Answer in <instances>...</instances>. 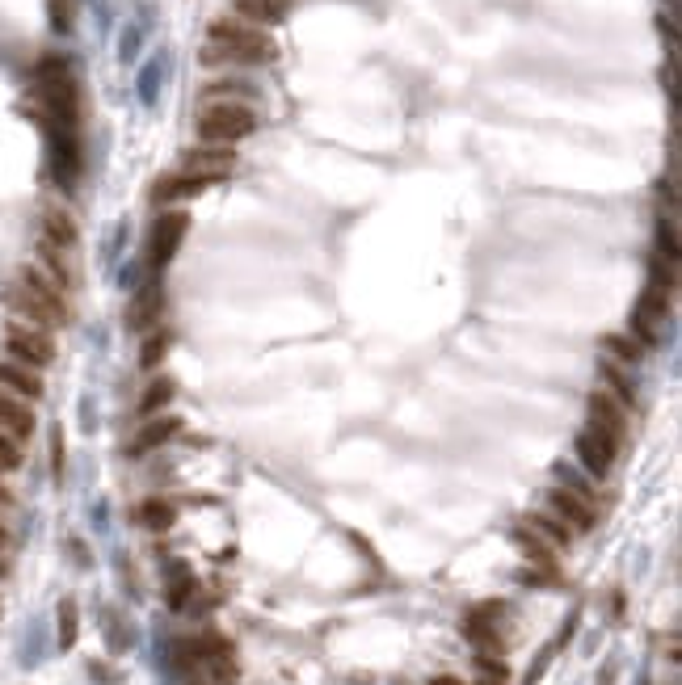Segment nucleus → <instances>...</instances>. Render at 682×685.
Listing matches in <instances>:
<instances>
[{"instance_id": "f257e3e1", "label": "nucleus", "mask_w": 682, "mask_h": 685, "mask_svg": "<svg viewBox=\"0 0 682 685\" xmlns=\"http://www.w3.org/2000/svg\"><path fill=\"white\" fill-rule=\"evenodd\" d=\"M278 55L274 38L262 26L244 22V17H220L207 30V46H202V64H270Z\"/></svg>"}, {"instance_id": "f03ea898", "label": "nucleus", "mask_w": 682, "mask_h": 685, "mask_svg": "<svg viewBox=\"0 0 682 685\" xmlns=\"http://www.w3.org/2000/svg\"><path fill=\"white\" fill-rule=\"evenodd\" d=\"M202 143H241L257 131V109L249 101H202L194 122Z\"/></svg>"}, {"instance_id": "7ed1b4c3", "label": "nucleus", "mask_w": 682, "mask_h": 685, "mask_svg": "<svg viewBox=\"0 0 682 685\" xmlns=\"http://www.w3.org/2000/svg\"><path fill=\"white\" fill-rule=\"evenodd\" d=\"M5 353L13 362H22L30 370H46L56 362V337L38 324H26V320H9L5 324Z\"/></svg>"}, {"instance_id": "20e7f679", "label": "nucleus", "mask_w": 682, "mask_h": 685, "mask_svg": "<svg viewBox=\"0 0 682 685\" xmlns=\"http://www.w3.org/2000/svg\"><path fill=\"white\" fill-rule=\"evenodd\" d=\"M666 312H670V291L653 282L649 291L640 294V303H636V312H632V328H627V332H632V337H636L645 349L661 345V324H666Z\"/></svg>"}, {"instance_id": "39448f33", "label": "nucleus", "mask_w": 682, "mask_h": 685, "mask_svg": "<svg viewBox=\"0 0 682 685\" xmlns=\"http://www.w3.org/2000/svg\"><path fill=\"white\" fill-rule=\"evenodd\" d=\"M5 303H9L13 320H26V324H38V328H56L59 320L67 316V307L43 299V294L30 291L26 282H13L9 291H5Z\"/></svg>"}, {"instance_id": "423d86ee", "label": "nucleus", "mask_w": 682, "mask_h": 685, "mask_svg": "<svg viewBox=\"0 0 682 685\" xmlns=\"http://www.w3.org/2000/svg\"><path fill=\"white\" fill-rule=\"evenodd\" d=\"M186 231H190L186 210H165V215L156 219L152 236H148V265H152V270H165V265L177 257V249H181Z\"/></svg>"}, {"instance_id": "0eeeda50", "label": "nucleus", "mask_w": 682, "mask_h": 685, "mask_svg": "<svg viewBox=\"0 0 682 685\" xmlns=\"http://www.w3.org/2000/svg\"><path fill=\"white\" fill-rule=\"evenodd\" d=\"M232 169H236V152H232L228 143H202V148H190V152L181 156V173L202 177V181H211V185L232 177Z\"/></svg>"}, {"instance_id": "6e6552de", "label": "nucleus", "mask_w": 682, "mask_h": 685, "mask_svg": "<svg viewBox=\"0 0 682 685\" xmlns=\"http://www.w3.org/2000/svg\"><path fill=\"white\" fill-rule=\"evenodd\" d=\"M590 429L594 434H603L606 442H615V446H624V434H627V413L624 404L615 400L611 392H590Z\"/></svg>"}, {"instance_id": "1a4fd4ad", "label": "nucleus", "mask_w": 682, "mask_h": 685, "mask_svg": "<svg viewBox=\"0 0 682 685\" xmlns=\"http://www.w3.org/2000/svg\"><path fill=\"white\" fill-rule=\"evenodd\" d=\"M543 505H548L552 517H561L573 534H582V530H590V526H594V505L582 501V496H577V492H569V488L543 492Z\"/></svg>"}, {"instance_id": "9d476101", "label": "nucleus", "mask_w": 682, "mask_h": 685, "mask_svg": "<svg viewBox=\"0 0 682 685\" xmlns=\"http://www.w3.org/2000/svg\"><path fill=\"white\" fill-rule=\"evenodd\" d=\"M577 458H582V467L590 471L594 479H603L606 471H611V463H615V455H619V446L615 442H606L603 434H594V429H585V434H577Z\"/></svg>"}, {"instance_id": "9b49d317", "label": "nucleus", "mask_w": 682, "mask_h": 685, "mask_svg": "<svg viewBox=\"0 0 682 685\" xmlns=\"http://www.w3.org/2000/svg\"><path fill=\"white\" fill-rule=\"evenodd\" d=\"M0 429H5L9 437H17V442H26V437L34 434V408H30V400L5 392V387H0Z\"/></svg>"}, {"instance_id": "f8f14e48", "label": "nucleus", "mask_w": 682, "mask_h": 685, "mask_svg": "<svg viewBox=\"0 0 682 685\" xmlns=\"http://www.w3.org/2000/svg\"><path fill=\"white\" fill-rule=\"evenodd\" d=\"M0 387L13 395H22V400H38V395H43V374L9 358V362H0Z\"/></svg>"}, {"instance_id": "ddd939ff", "label": "nucleus", "mask_w": 682, "mask_h": 685, "mask_svg": "<svg viewBox=\"0 0 682 685\" xmlns=\"http://www.w3.org/2000/svg\"><path fill=\"white\" fill-rule=\"evenodd\" d=\"M177 434H181V421H177V416H156V421H148L140 434H135L131 455H148V450L165 446L169 437H177Z\"/></svg>"}, {"instance_id": "4468645a", "label": "nucleus", "mask_w": 682, "mask_h": 685, "mask_svg": "<svg viewBox=\"0 0 682 685\" xmlns=\"http://www.w3.org/2000/svg\"><path fill=\"white\" fill-rule=\"evenodd\" d=\"M211 181H202V177H190V173H165L160 181L152 185V198L156 202H177V198H194L202 194Z\"/></svg>"}, {"instance_id": "2eb2a0df", "label": "nucleus", "mask_w": 682, "mask_h": 685, "mask_svg": "<svg viewBox=\"0 0 682 685\" xmlns=\"http://www.w3.org/2000/svg\"><path fill=\"white\" fill-rule=\"evenodd\" d=\"M43 240L56 244V249H72V244H77V223H72V215L59 207H46L43 210Z\"/></svg>"}, {"instance_id": "dca6fc26", "label": "nucleus", "mask_w": 682, "mask_h": 685, "mask_svg": "<svg viewBox=\"0 0 682 685\" xmlns=\"http://www.w3.org/2000/svg\"><path fill=\"white\" fill-rule=\"evenodd\" d=\"M522 526H527V530L535 534V538H543L548 547H561V551L573 543V530L561 522V517H552V513H531V517H527Z\"/></svg>"}, {"instance_id": "f3484780", "label": "nucleus", "mask_w": 682, "mask_h": 685, "mask_svg": "<svg viewBox=\"0 0 682 685\" xmlns=\"http://www.w3.org/2000/svg\"><path fill=\"white\" fill-rule=\"evenodd\" d=\"M598 345H603L606 358L624 362V366H636V362L645 358V345H640L632 332H603V341H598Z\"/></svg>"}, {"instance_id": "a211bd4d", "label": "nucleus", "mask_w": 682, "mask_h": 685, "mask_svg": "<svg viewBox=\"0 0 682 685\" xmlns=\"http://www.w3.org/2000/svg\"><path fill=\"white\" fill-rule=\"evenodd\" d=\"M514 543H518V551L527 555V559H531L535 567H543L548 577L556 572V547H548L543 538H535V534H531L527 526H522V530H514Z\"/></svg>"}, {"instance_id": "6ab92c4d", "label": "nucleus", "mask_w": 682, "mask_h": 685, "mask_svg": "<svg viewBox=\"0 0 682 685\" xmlns=\"http://www.w3.org/2000/svg\"><path fill=\"white\" fill-rule=\"evenodd\" d=\"M38 270L51 273L59 286H72V265H67V249H56V244H46V240H38Z\"/></svg>"}, {"instance_id": "aec40b11", "label": "nucleus", "mask_w": 682, "mask_h": 685, "mask_svg": "<svg viewBox=\"0 0 682 685\" xmlns=\"http://www.w3.org/2000/svg\"><path fill=\"white\" fill-rule=\"evenodd\" d=\"M286 5L291 0H236V13L253 26H270V22H283Z\"/></svg>"}, {"instance_id": "412c9836", "label": "nucleus", "mask_w": 682, "mask_h": 685, "mask_svg": "<svg viewBox=\"0 0 682 685\" xmlns=\"http://www.w3.org/2000/svg\"><path fill=\"white\" fill-rule=\"evenodd\" d=\"M156 320H160V291H143L131 307V324L140 328V332H152Z\"/></svg>"}, {"instance_id": "4be33fe9", "label": "nucleus", "mask_w": 682, "mask_h": 685, "mask_svg": "<svg viewBox=\"0 0 682 685\" xmlns=\"http://www.w3.org/2000/svg\"><path fill=\"white\" fill-rule=\"evenodd\" d=\"M173 392H177V383L160 374L156 383H148V392H143V400H140V413H143V416H156L169 400H173Z\"/></svg>"}, {"instance_id": "5701e85b", "label": "nucleus", "mask_w": 682, "mask_h": 685, "mask_svg": "<svg viewBox=\"0 0 682 685\" xmlns=\"http://www.w3.org/2000/svg\"><path fill=\"white\" fill-rule=\"evenodd\" d=\"M202 101H253V88L241 80H211L202 85Z\"/></svg>"}, {"instance_id": "b1692460", "label": "nucleus", "mask_w": 682, "mask_h": 685, "mask_svg": "<svg viewBox=\"0 0 682 685\" xmlns=\"http://www.w3.org/2000/svg\"><path fill=\"white\" fill-rule=\"evenodd\" d=\"M603 383L606 387H611V395H615L619 404H632V379H627L624 374V366H619V362H611V358H603Z\"/></svg>"}, {"instance_id": "393cba45", "label": "nucleus", "mask_w": 682, "mask_h": 685, "mask_svg": "<svg viewBox=\"0 0 682 685\" xmlns=\"http://www.w3.org/2000/svg\"><path fill=\"white\" fill-rule=\"evenodd\" d=\"M140 517L148 530H169V526L177 522V509L169 501H143L140 505Z\"/></svg>"}, {"instance_id": "a878e982", "label": "nucleus", "mask_w": 682, "mask_h": 685, "mask_svg": "<svg viewBox=\"0 0 682 685\" xmlns=\"http://www.w3.org/2000/svg\"><path fill=\"white\" fill-rule=\"evenodd\" d=\"M77 643V601L72 598H64L59 601V648H72Z\"/></svg>"}, {"instance_id": "bb28decb", "label": "nucleus", "mask_w": 682, "mask_h": 685, "mask_svg": "<svg viewBox=\"0 0 682 685\" xmlns=\"http://www.w3.org/2000/svg\"><path fill=\"white\" fill-rule=\"evenodd\" d=\"M17 467H22V442L0 429V475H5V471H17Z\"/></svg>"}, {"instance_id": "cd10ccee", "label": "nucleus", "mask_w": 682, "mask_h": 685, "mask_svg": "<svg viewBox=\"0 0 682 685\" xmlns=\"http://www.w3.org/2000/svg\"><path fill=\"white\" fill-rule=\"evenodd\" d=\"M169 341H173V337H169V332H160V337H148V341H143L140 366H143V370H152V366H156V362L165 358V349H169Z\"/></svg>"}, {"instance_id": "c85d7f7f", "label": "nucleus", "mask_w": 682, "mask_h": 685, "mask_svg": "<svg viewBox=\"0 0 682 685\" xmlns=\"http://www.w3.org/2000/svg\"><path fill=\"white\" fill-rule=\"evenodd\" d=\"M657 252H661V257H674V261H678V231H674V219L657 223Z\"/></svg>"}, {"instance_id": "c756f323", "label": "nucleus", "mask_w": 682, "mask_h": 685, "mask_svg": "<svg viewBox=\"0 0 682 685\" xmlns=\"http://www.w3.org/2000/svg\"><path fill=\"white\" fill-rule=\"evenodd\" d=\"M190 593H194V580H190V577H181L173 588H169V606H173V609H181V606H186V598H190Z\"/></svg>"}, {"instance_id": "7c9ffc66", "label": "nucleus", "mask_w": 682, "mask_h": 685, "mask_svg": "<svg viewBox=\"0 0 682 685\" xmlns=\"http://www.w3.org/2000/svg\"><path fill=\"white\" fill-rule=\"evenodd\" d=\"M51 463H56V475H59V471H64V437H51Z\"/></svg>"}, {"instance_id": "2f4dec72", "label": "nucleus", "mask_w": 682, "mask_h": 685, "mask_svg": "<svg viewBox=\"0 0 682 685\" xmlns=\"http://www.w3.org/2000/svg\"><path fill=\"white\" fill-rule=\"evenodd\" d=\"M476 685H506V677H501V673H484Z\"/></svg>"}, {"instance_id": "473e14b6", "label": "nucleus", "mask_w": 682, "mask_h": 685, "mask_svg": "<svg viewBox=\"0 0 682 685\" xmlns=\"http://www.w3.org/2000/svg\"><path fill=\"white\" fill-rule=\"evenodd\" d=\"M0 509H13V492L0 484Z\"/></svg>"}, {"instance_id": "72a5a7b5", "label": "nucleus", "mask_w": 682, "mask_h": 685, "mask_svg": "<svg viewBox=\"0 0 682 685\" xmlns=\"http://www.w3.org/2000/svg\"><path fill=\"white\" fill-rule=\"evenodd\" d=\"M429 685H463V681H460V677H434Z\"/></svg>"}, {"instance_id": "f704fd0d", "label": "nucleus", "mask_w": 682, "mask_h": 685, "mask_svg": "<svg viewBox=\"0 0 682 685\" xmlns=\"http://www.w3.org/2000/svg\"><path fill=\"white\" fill-rule=\"evenodd\" d=\"M5 547H9V530H5V526H0V551H5Z\"/></svg>"}]
</instances>
